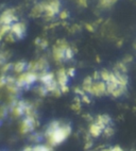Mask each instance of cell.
Listing matches in <instances>:
<instances>
[{"label":"cell","instance_id":"obj_1","mask_svg":"<svg viewBox=\"0 0 136 151\" xmlns=\"http://www.w3.org/2000/svg\"><path fill=\"white\" fill-rule=\"evenodd\" d=\"M71 127L68 124H61L60 122H52L45 131V137L51 147L62 144L70 135Z\"/></svg>","mask_w":136,"mask_h":151},{"label":"cell","instance_id":"obj_15","mask_svg":"<svg viewBox=\"0 0 136 151\" xmlns=\"http://www.w3.org/2000/svg\"><path fill=\"white\" fill-rule=\"evenodd\" d=\"M44 14V2L37 3L34 6V8L32 9V12H31V15L33 17H39L41 15Z\"/></svg>","mask_w":136,"mask_h":151},{"label":"cell","instance_id":"obj_10","mask_svg":"<svg viewBox=\"0 0 136 151\" xmlns=\"http://www.w3.org/2000/svg\"><path fill=\"white\" fill-rule=\"evenodd\" d=\"M26 105L27 102L25 101H18L17 103H15L13 106V114L15 117H19L25 115V111H26Z\"/></svg>","mask_w":136,"mask_h":151},{"label":"cell","instance_id":"obj_14","mask_svg":"<svg viewBox=\"0 0 136 151\" xmlns=\"http://www.w3.org/2000/svg\"><path fill=\"white\" fill-rule=\"evenodd\" d=\"M24 150H33V151H47V150H52V147L48 144V145H35L31 146V147H26Z\"/></svg>","mask_w":136,"mask_h":151},{"label":"cell","instance_id":"obj_24","mask_svg":"<svg viewBox=\"0 0 136 151\" xmlns=\"http://www.w3.org/2000/svg\"><path fill=\"white\" fill-rule=\"evenodd\" d=\"M60 18L61 19H66L68 18V16H69V13H68L67 11H60Z\"/></svg>","mask_w":136,"mask_h":151},{"label":"cell","instance_id":"obj_19","mask_svg":"<svg viewBox=\"0 0 136 151\" xmlns=\"http://www.w3.org/2000/svg\"><path fill=\"white\" fill-rule=\"evenodd\" d=\"M74 58V51H72V48L70 46H68L66 49L65 52V61H70L71 59Z\"/></svg>","mask_w":136,"mask_h":151},{"label":"cell","instance_id":"obj_25","mask_svg":"<svg viewBox=\"0 0 136 151\" xmlns=\"http://www.w3.org/2000/svg\"><path fill=\"white\" fill-rule=\"evenodd\" d=\"M66 73H67L68 77H74V68H69V69H66Z\"/></svg>","mask_w":136,"mask_h":151},{"label":"cell","instance_id":"obj_22","mask_svg":"<svg viewBox=\"0 0 136 151\" xmlns=\"http://www.w3.org/2000/svg\"><path fill=\"white\" fill-rule=\"evenodd\" d=\"M6 77L4 75H1L0 76V88L6 86Z\"/></svg>","mask_w":136,"mask_h":151},{"label":"cell","instance_id":"obj_18","mask_svg":"<svg viewBox=\"0 0 136 151\" xmlns=\"http://www.w3.org/2000/svg\"><path fill=\"white\" fill-rule=\"evenodd\" d=\"M10 24H0V41L10 32Z\"/></svg>","mask_w":136,"mask_h":151},{"label":"cell","instance_id":"obj_8","mask_svg":"<svg viewBox=\"0 0 136 151\" xmlns=\"http://www.w3.org/2000/svg\"><path fill=\"white\" fill-rule=\"evenodd\" d=\"M15 22H17V17L13 9L6 10L0 15V24H10L11 26Z\"/></svg>","mask_w":136,"mask_h":151},{"label":"cell","instance_id":"obj_9","mask_svg":"<svg viewBox=\"0 0 136 151\" xmlns=\"http://www.w3.org/2000/svg\"><path fill=\"white\" fill-rule=\"evenodd\" d=\"M55 79H57V84H59L60 88L61 87L67 86L69 77H68L67 73H66V69L61 68L60 70H57V76H55Z\"/></svg>","mask_w":136,"mask_h":151},{"label":"cell","instance_id":"obj_20","mask_svg":"<svg viewBox=\"0 0 136 151\" xmlns=\"http://www.w3.org/2000/svg\"><path fill=\"white\" fill-rule=\"evenodd\" d=\"M102 133H104L106 136H112V135L114 134V129H113V128L111 127V124H110V126H106V127L104 128Z\"/></svg>","mask_w":136,"mask_h":151},{"label":"cell","instance_id":"obj_16","mask_svg":"<svg viewBox=\"0 0 136 151\" xmlns=\"http://www.w3.org/2000/svg\"><path fill=\"white\" fill-rule=\"evenodd\" d=\"M118 0H99V6L103 9H109L113 6Z\"/></svg>","mask_w":136,"mask_h":151},{"label":"cell","instance_id":"obj_11","mask_svg":"<svg viewBox=\"0 0 136 151\" xmlns=\"http://www.w3.org/2000/svg\"><path fill=\"white\" fill-rule=\"evenodd\" d=\"M103 132V128L99 126L96 122H94L93 124H90L89 126V134L93 136V137H99Z\"/></svg>","mask_w":136,"mask_h":151},{"label":"cell","instance_id":"obj_12","mask_svg":"<svg viewBox=\"0 0 136 151\" xmlns=\"http://www.w3.org/2000/svg\"><path fill=\"white\" fill-rule=\"evenodd\" d=\"M97 124H99V126H101V127L105 128L106 126H110L111 124V117L109 116V115H106V114H103V115H98V116L96 117V120H95Z\"/></svg>","mask_w":136,"mask_h":151},{"label":"cell","instance_id":"obj_4","mask_svg":"<svg viewBox=\"0 0 136 151\" xmlns=\"http://www.w3.org/2000/svg\"><path fill=\"white\" fill-rule=\"evenodd\" d=\"M88 95L95 96V97H102L104 95H106V84L103 80H94L92 85H90L88 92Z\"/></svg>","mask_w":136,"mask_h":151},{"label":"cell","instance_id":"obj_3","mask_svg":"<svg viewBox=\"0 0 136 151\" xmlns=\"http://www.w3.org/2000/svg\"><path fill=\"white\" fill-rule=\"evenodd\" d=\"M61 11L60 0H49L48 2H44V14L48 18H53Z\"/></svg>","mask_w":136,"mask_h":151},{"label":"cell","instance_id":"obj_28","mask_svg":"<svg viewBox=\"0 0 136 151\" xmlns=\"http://www.w3.org/2000/svg\"><path fill=\"white\" fill-rule=\"evenodd\" d=\"M135 49H136V46H135Z\"/></svg>","mask_w":136,"mask_h":151},{"label":"cell","instance_id":"obj_5","mask_svg":"<svg viewBox=\"0 0 136 151\" xmlns=\"http://www.w3.org/2000/svg\"><path fill=\"white\" fill-rule=\"evenodd\" d=\"M69 46L65 41H57L52 49V55L57 62H64L65 61V52L67 47Z\"/></svg>","mask_w":136,"mask_h":151},{"label":"cell","instance_id":"obj_13","mask_svg":"<svg viewBox=\"0 0 136 151\" xmlns=\"http://www.w3.org/2000/svg\"><path fill=\"white\" fill-rule=\"evenodd\" d=\"M27 63L24 62V61H19V62H16L15 64L12 65V69H13L14 73H24L25 70H27Z\"/></svg>","mask_w":136,"mask_h":151},{"label":"cell","instance_id":"obj_26","mask_svg":"<svg viewBox=\"0 0 136 151\" xmlns=\"http://www.w3.org/2000/svg\"><path fill=\"white\" fill-rule=\"evenodd\" d=\"M77 2H78V4L81 6H87V0H77Z\"/></svg>","mask_w":136,"mask_h":151},{"label":"cell","instance_id":"obj_17","mask_svg":"<svg viewBox=\"0 0 136 151\" xmlns=\"http://www.w3.org/2000/svg\"><path fill=\"white\" fill-rule=\"evenodd\" d=\"M93 81H94L93 77H87V78L85 79L84 81H83V84H82V89H83V92H85L87 94V92H88V89H89Z\"/></svg>","mask_w":136,"mask_h":151},{"label":"cell","instance_id":"obj_2","mask_svg":"<svg viewBox=\"0 0 136 151\" xmlns=\"http://www.w3.org/2000/svg\"><path fill=\"white\" fill-rule=\"evenodd\" d=\"M38 80V73L32 70H25L24 73H19L16 79V83L19 88L31 86L33 83H35Z\"/></svg>","mask_w":136,"mask_h":151},{"label":"cell","instance_id":"obj_6","mask_svg":"<svg viewBox=\"0 0 136 151\" xmlns=\"http://www.w3.org/2000/svg\"><path fill=\"white\" fill-rule=\"evenodd\" d=\"M37 126V119L36 116H27L22 119L21 124H20V131L22 134H27V133L32 132Z\"/></svg>","mask_w":136,"mask_h":151},{"label":"cell","instance_id":"obj_21","mask_svg":"<svg viewBox=\"0 0 136 151\" xmlns=\"http://www.w3.org/2000/svg\"><path fill=\"white\" fill-rule=\"evenodd\" d=\"M9 55H6V52H0V65H3L6 63Z\"/></svg>","mask_w":136,"mask_h":151},{"label":"cell","instance_id":"obj_23","mask_svg":"<svg viewBox=\"0 0 136 151\" xmlns=\"http://www.w3.org/2000/svg\"><path fill=\"white\" fill-rule=\"evenodd\" d=\"M11 68H12L11 63H4L2 67V73H6V71H8L9 69H11Z\"/></svg>","mask_w":136,"mask_h":151},{"label":"cell","instance_id":"obj_27","mask_svg":"<svg viewBox=\"0 0 136 151\" xmlns=\"http://www.w3.org/2000/svg\"><path fill=\"white\" fill-rule=\"evenodd\" d=\"M109 150H113V151H121L122 150V148L121 147H119V146H114V147H111V148L109 149Z\"/></svg>","mask_w":136,"mask_h":151},{"label":"cell","instance_id":"obj_7","mask_svg":"<svg viewBox=\"0 0 136 151\" xmlns=\"http://www.w3.org/2000/svg\"><path fill=\"white\" fill-rule=\"evenodd\" d=\"M26 24H22V22H15L11 24V28H10V32L15 36V38L17 40H21L26 34Z\"/></svg>","mask_w":136,"mask_h":151}]
</instances>
